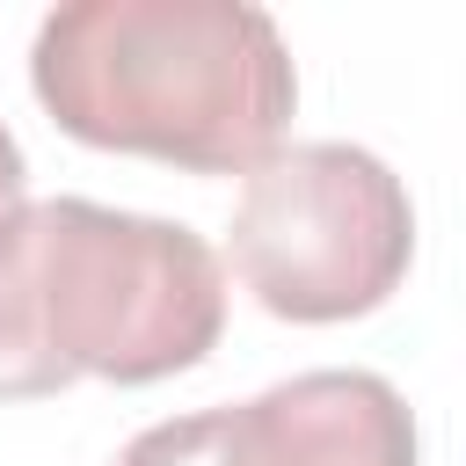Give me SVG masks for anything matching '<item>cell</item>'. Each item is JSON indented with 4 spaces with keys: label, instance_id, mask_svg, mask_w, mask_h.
I'll return each instance as SVG.
<instances>
[{
    "label": "cell",
    "instance_id": "5b68a950",
    "mask_svg": "<svg viewBox=\"0 0 466 466\" xmlns=\"http://www.w3.org/2000/svg\"><path fill=\"white\" fill-rule=\"evenodd\" d=\"M22 182H29V167H22V146H15V131L0 124V211H15V204H22Z\"/></svg>",
    "mask_w": 466,
    "mask_h": 466
},
{
    "label": "cell",
    "instance_id": "3957f363",
    "mask_svg": "<svg viewBox=\"0 0 466 466\" xmlns=\"http://www.w3.org/2000/svg\"><path fill=\"white\" fill-rule=\"evenodd\" d=\"M226 262L277 320L328 328L379 313L415 262L408 182L379 153L342 138L277 146L240 182Z\"/></svg>",
    "mask_w": 466,
    "mask_h": 466
},
{
    "label": "cell",
    "instance_id": "6da1fadb",
    "mask_svg": "<svg viewBox=\"0 0 466 466\" xmlns=\"http://www.w3.org/2000/svg\"><path fill=\"white\" fill-rule=\"evenodd\" d=\"M29 87L66 138L182 175L262 167L299 109L291 51L248 0H66L36 22Z\"/></svg>",
    "mask_w": 466,
    "mask_h": 466
},
{
    "label": "cell",
    "instance_id": "277c9868",
    "mask_svg": "<svg viewBox=\"0 0 466 466\" xmlns=\"http://www.w3.org/2000/svg\"><path fill=\"white\" fill-rule=\"evenodd\" d=\"M116 466H422L415 415L379 371H299L233 408L138 430Z\"/></svg>",
    "mask_w": 466,
    "mask_h": 466
},
{
    "label": "cell",
    "instance_id": "7a4b0ae2",
    "mask_svg": "<svg viewBox=\"0 0 466 466\" xmlns=\"http://www.w3.org/2000/svg\"><path fill=\"white\" fill-rule=\"evenodd\" d=\"M226 269L204 233L95 197L0 211V400L73 379L153 386L218 350Z\"/></svg>",
    "mask_w": 466,
    "mask_h": 466
}]
</instances>
